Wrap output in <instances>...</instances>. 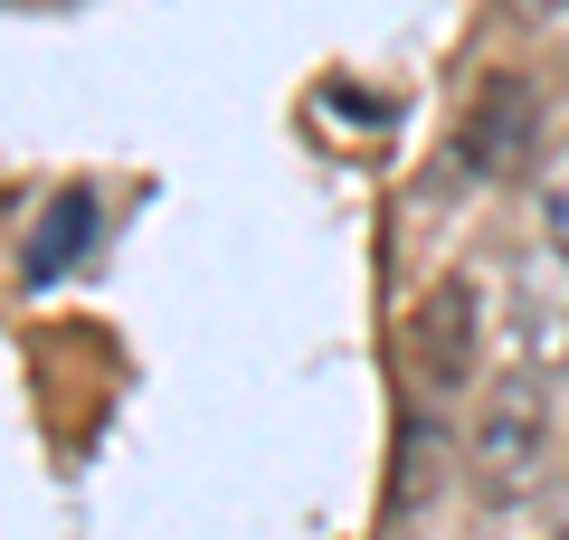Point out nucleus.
<instances>
[{"mask_svg": "<svg viewBox=\"0 0 569 540\" xmlns=\"http://www.w3.org/2000/svg\"><path fill=\"white\" fill-rule=\"evenodd\" d=\"M493 341V322L475 313V276H437L418 294V313H408V351H418V380L427 399H456V389L475 380V351Z\"/></svg>", "mask_w": 569, "mask_h": 540, "instance_id": "3", "label": "nucleus"}, {"mask_svg": "<svg viewBox=\"0 0 569 540\" xmlns=\"http://www.w3.org/2000/svg\"><path fill=\"white\" fill-rule=\"evenodd\" d=\"M456 161H466V171H522V161H541V104H531L522 77H485L466 96Z\"/></svg>", "mask_w": 569, "mask_h": 540, "instance_id": "4", "label": "nucleus"}, {"mask_svg": "<svg viewBox=\"0 0 569 540\" xmlns=\"http://www.w3.org/2000/svg\"><path fill=\"white\" fill-rule=\"evenodd\" d=\"M512 313H493V332H503V360L512 380H550V370H569V257H550V247H531L522 266H512Z\"/></svg>", "mask_w": 569, "mask_h": 540, "instance_id": "1", "label": "nucleus"}, {"mask_svg": "<svg viewBox=\"0 0 569 540\" xmlns=\"http://www.w3.org/2000/svg\"><path fill=\"white\" fill-rule=\"evenodd\" d=\"M541 474H550V399H541V380H503L485 427H475V483L493 502H522Z\"/></svg>", "mask_w": 569, "mask_h": 540, "instance_id": "2", "label": "nucleus"}, {"mask_svg": "<svg viewBox=\"0 0 569 540\" xmlns=\"http://www.w3.org/2000/svg\"><path fill=\"white\" fill-rule=\"evenodd\" d=\"M531 209H541V247L569 257V142L541 152V171H531Z\"/></svg>", "mask_w": 569, "mask_h": 540, "instance_id": "5", "label": "nucleus"}]
</instances>
